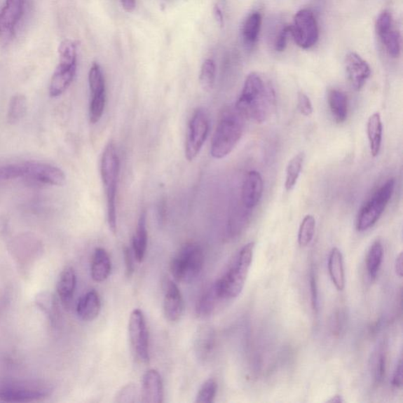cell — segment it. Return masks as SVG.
<instances>
[{"label": "cell", "mask_w": 403, "mask_h": 403, "mask_svg": "<svg viewBox=\"0 0 403 403\" xmlns=\"http://www.w3.org/2000/svg\"><path fill=\"white\" fill-rule=\"evenodd\" d=\"M275 102L276 95L271 83L252 73L247 76L235 107L245 119L261 124L270 117Z\"/></svg>", "instance_id": "6da1fadb"}, {"label": "cell", "mask_w": 403, "mask_h": 403, "mask_svg": "<svg viewBox=\"0 0 403 403\" xmlns=\"http://www.w3.org/2000/svg\"><path fill=\"white\" fill-rule=\"evenodd\" d=\"M245 118L235 107L221 111L211 143V156L221 159L229 155L240 142L245 131Z\"/></svg>", "instance_id": "7a4b0ae2"}, {"label": "cell", "mask_w": 403, "mask_h": 403, "mask_svg": "<svg viewBox=\"0 0 403 403\" xmlns=\"http://www.w3.org/2000/svg\"><path fill=\"white\" fill-rule=\"evenodd\" d=\"M18 179L53 186H63L67 182L65 172L48 163L31 161L0 165V182Z\"/></svg>", "instance_id": "3957f363"}, {"label": "cell", "mask_w": 403, "mask_h": 403, "mask_svg": "<svg viewBox=\"0 0 403 403\" xmlns=\"http://www.w3.org/2000/svg\"><path fill=\"white\" fill-rule=\"evenodd\" d=\"M254 249V242L249 243L243 247L231 267L221 278L214 282L222 300L236 298L244 289L252 264Z\"/></svg>", "instance_id": "277c9868"}, {"label": "cell", "mask_w": 403, "mask_h": 403, "mask_svg": "<svg viewBox=\"0 0 403 403\" xmlns=\"http://www.w3.org/2000/svg\"><path fill=\"white\" fill-rule=\"evenodd\" d=\"M119 170L120 161L116 148L112 142L108 143L102 156L100 172L107 195L109 227L113 233L117 232L116 193Z\"/></svg>", "instance_id": "5b68a950"}, {"label": "cell", "mask_w": 403, "mask_h": 403, "mask_svg": "<svg viewBox=\"0 0 403 403\" xmlns=\"http://www.w3.org/2000/svg\"><path fill=\"white\" fill-rule=\"evenodd\" d=\"M59 64L51 76L49 93L51 97H60L71 86L78 67V44L64 40L59 47Z\"/></svg>", "instance_id": "8992f818"}, {"label": "cell", "mask_w": 403, "mask_h": 403, "mask_svg": "<svg viewBox=\"0 0 403 403\" xmlns=\"http://www.w3.org/2000/svg\"><path fill=\"white\" fill-rule=\"evenodd\" d=\"M204 264L202 247L196 243L184 245L172 259L170 270L178 282L189 284L199 277Z\"/></svg>", "instance_id": "52a82bcc"}, {"label": "cell", "mask_w": 403, "mask_h": 403, "mask_svg": "<svg viewBox=\"0 0 403 403\" xmlns=\"http://www.w3.org/2000/svg\"><path fill=\"white\" fill-rule=\"evenodd\" d=\"M395 186V179H389L372 198L364 205L358 214L356 227L357 231H367L373 227L391 200Z\"/></svg>", "instance_id": "ba28073f"}, {"label": "cell", "mask_w": 403, "mask_h": 403, "mask_svg": "<svg viewBox=\"0 0 403 403\" xmlns=\"http://www.w3.org/2000/svg\"><path fill=\"white\" fill-rule=\"evenodd\" d=\"M53 388L46 383L31 381L0 383V401L29 402L48 397Z\"/></svg>", "instance_id": "9c48e42d"}, {"label": "cell", "mask_w": 403, "mask_h": 403, "mask_svg": "<svg viewBox=\"0 0 403 403\" xmlns=\"http://www.w3.org/2000/svg\"><path fill=\"white\" fill-rule=\"evenodd\" d=\"M25 5V0H5L0 10V47H8L14 40Z\"/></svg>", "instance_id": "30bf717a"}, {"label": "cell", "mask_w": 403, "mask_h": 403, "mask_svg": "<svg viewBox=\"0 0 403 403\" xmlns=\"http://www.w3.org/2000/svg\"><path fill=\"white\" fill-rule=\"evenodd\" d=\"M209 132V120L203 109L199 108L191 117L185 144V157L189 162L199 155Z\"/></svg>", "instance_id": "8fae6325"}, {"label": "cell", "mask_w": 403, "mask_h": 403, "mask_svg": "<svg viewBox=\"0 0 403 403\" xmlns=\"http://www.w3.org/2000/svg\"><path fill=\"white\" fill-rule=\"evenodd\" d=\"M291 34L300 48L309 49L315 46L318 40L319 30L311 11L303 9L296 13L291 25Z\"/></svg>", "instance_id": "7c38bea8"}, {"label": "cell", "mask_w": 403, "mask_h": 403, "mask_svg": "<svg viewBox=\"0 0 403 403\" xmlns=\"http://www.w3.org/2000/svg\"><path fill=\"white\" fill-rule=\"evenodd\" d=\"M89 88L91 92L89 119L97 124L104 114L106 105V86L104 74L98 63L94 62L88 74Z\"/></svg>", "instance_id": "4fadbf2b"}, {"label": "cell", "mask_w": 403, "mask_h": 403, "mask_svg": "<svg viewBox=\"0 0 403 403\" xmlns=\"http://www.w3.org/2000/svg\"><path fill=\"white\" fill-rule=\"evenodd\" d=\"M129 334L134 354L140 362L149 361V336L144 313L134 310L130 317Z\"/></svg>", "instance_id": "5bb4252c"}, {"label": "cell", "mask_w": 403, "mask_h": 403, "mask_svg": "<svg viewBox=\"0 0 403 403\" xmlns=\"http://www.w3.org/2000/svg\"><path fill=\"white\" fill-rule=\"evenodd\" d=\"M163 311L166 319L170 322L179 321L184 311V299L177 285L170 279L163 282Z\"/></svg>", "instance_id": "9a60e30c"}, {"label": "cell", "mask_w": 403, "mask_h": 403, "mask_svg": "<svg viewBox=\"0 0 403 403\" xmlns=\"http://www.w3.org/2000/svg\"><path fill=\"white\" fill-rule=\"evenodd\" d=\"M344 64L351 86L357 91L361 90L371 75L369 64L355 53H350L345 57Z\"/></svg>", "instance_id": "2e32d148"}, {"label": "cell", "mask_w": 403, "mask_h": 403, "mask_svg": "<svg viewBox=\"0 0 403 403\" xmlns=\"http://www.w3.org/2000/svg\"><path fill=\"white\" fill-rule=\"evenodd\" d=\"M142 402L144 403H162L164 398L163 383L161 376L156 369L146 371L143 376Z\"/></svg>", "instance_id": "e0dca14e"}, {"label": "cell", "mask_w": 403, "mask_h": 403, "mask_svg": "<svg viewBox=\"0 0 403 403\" xmlns=\"http://www.w3.org/2000/svg\"><path fill=\"white\" fill-rule=\"evenodd\" d=\"M264 193V181L259 172L250 171L242 188V201L247 209L257 206Z\"/></svg>", "instance_id": "ac0fdd59"}, {"label": "cell", "mask_w": 403, "mask_h": 403, "mask_svg": "<svg viewBox=\"0 0 403 403\" xmlns=\"http://www.w3.org/2000/svg\"><path fill=\"white\" fill-rule=\"evenodd\" d=\"M101 310V300L97 291L91 290L83 296L76 306L78 317L85 322H91L97 318Z\"/></svg>", "instance_id": "d6986e66"}, {"label": "cell", "mask_w": 403, "mask_h": 403, "mask_svg": "<svg viewBox=\"0 0 403 403\" xmlns=\"http://www.w3.org/2000/svg\"><path fill=\"white\" fill-rule=\"evenodd\" d=\"M76 285V276L74 268L67 266L62 271L57 284V292L64 306L71 305Z\"/></svg>", "instance_id": "ffe728a7"}, {"label": "cell", "mask_w": 403, "mask_h": 403, "mask_svg": "<svg viewBox=\"0 0 403 403\" xmlns=\"http://www.w3.org/2000/svg\"><path fill=\"white\" fill-rule=\"evenodd\" d=\"M110 256L102 247L95 249L91 264V276L95 282H104L111 273Z\"/></svg>", "instance_id": "44dd1931"}, {"label": "cell", "mask_w": 403, "mask_h": 403, "mask_svg": "<svg viewBox=\"0 0 403 403\" xmlns=\"http://www.w3.org/2000/svg\"><path fill=\"white\" fill-rule=\"evenodd\" d=\"M328 102L332 117L337 123H343L348 115L346 95L338 89H331L328 94Z\"/></svg>", "instance_id": "7402d4cb"}, {"label": "cell", "mask_w": 403, "mask_h": 403, "mask_svg": "<svg viewBox=\"0 0 403 403\" xmlns=\"http://www.w3.org/2000/svg\"><path fill=\"white\" fill-rule=\"evenodd\" d=\"M383 125L381 114L378 112L371 115L367 123V135L371 155L376 157L379 155L382 144Z\"/></svg>", "instance_id": "603a6c76"}, {"label": "cell", "mask_w": 403, "mask_h": 403, "mask_svg": "<svg viewBox=\"0 0 403 403\" xmlns=\"http://www.w3.org/2000/svg\"><path fill=\"white\" fill-rule=\"evenodd\" d=\"M329 272L332 283L337 290L343 291L345 287V273L343 268V255L338 248L334 247L329 257Z\"/></svg>", "instance_id": "cb8c5ba5"}, {"label": "cell", "mask_w": 403, "mask_h": 403, "mask_svg": "<svg viewBox=\"0 0 403 403\" xmlns=\"http://www.w3.org/2000/svg\"><path fill=\"white\" fill-rule=\"evenodd\" d=\"M148 247V230H146V215L143 212L139 217L137 231L132 239L134 257L138 262L144 259Z\"/></svg>", "instance_id": "d4e9b609"}, {"label": "cell", "mask_w": 403, "mask_h": 403, "mask_svg": "<svg viewBox=\"0 0 403 403\" xmlns=\"http://www.w3.org/2000/svg\"><path fill=\"white\" fill-rule=\"evenodd\" d=\"M221 300L214 283L203 292L201 297L198 300L196 309L198 316L206 317L212 315L217 304Z\"/></svg>", "instance_id": "484cf974"}, {"label": "cell", "mask_w": 403, "mask_h": 403, "mask_svg": "<svg viewBox=\"0 0 403 403\" xmlns=\"http://www.w3.org/2000/svg\"><path fill=\"white\" fill-rule=\"evenodd\" d=\"M214 348V335L208 327L201 329L197 334L195 342L196 354L199 360L206 361L213 353Z\"/></svg>", "instance_id": "4316f807"}, {"label": "cell", "mask_w": 403, "mask_h": 403, "mask_svg": "<svg viewBox=\"0 0 403 403\" xmlns=\"http://www.w3.org/2000/svg\"><path fill=\"white\" fill-rule=\"evenodd\" d=\"M305 153L300 152L294 156L287 165L285 187L287 191L295 188L298 179L303 169Z\"/></svg>", "instance_id": "83f0119b"}, {"label": "cell", "mask_w": 403, "mask_h": 403, "mask_svg": "<svg viewBox=\"0 0 403 403\" xmlns=\"http://www.w3.org/2000/svg\"><path fill=\"white\" fill-rule=\"evenodd\" d=\"M383 257V247L380 240L371 246L367 254V267L371 280H375L378 274Z\"/></svg>", "instance_id": "f1b7e54d"}, {"label": "cell", "mask_w": 403, "mask_h": 403, "mask_svg": "<svg viewBox=\"0 0 403 403\" xmlns=\"http://www.w3.org/2000/svg\"><path fill=\"white\" fill-rule=\"evenodd\" d=\"M28 102L25 95L17 94L10 101L6 118L10 124L18 123L27 112Z\"/></svg>", "instance_id": "f546056e"}, {"label": "cell", "mask_w": 403, "mask_h": 403, "mask_svg": "<svg viewBox=\"0 0 403 403\" xmlns=\"http://www.w3.org/2000/svg\"><path fill=\"white\" fill-rule=\"evenodd\" d=\"M261 24V17L259 13L254 12L247 18L243 27V37L249 46L257 41Z\"/></svg>", "instance_id": "4dcf8cb0"}, {"label": "cell", "mask_w": 403, "mask_h": 403, "mask_svg": "<svg viewBox=\"0 0 403 403\" xmlns=\"http://www.w3.org/2000/svg\"><path fill=\"white\" fill-rule=\"evenodd\" d=\"M380 40L385 46L387 53L390 57H398L401 53V36L398 31L393 28L386 33L379 36Z\"/></svg>", "instance_id": "1f68e13d"}, {"label": "cell", "mask_w": 403, "mask_h": 403, "mask_svg": "<svg viewBox=\"0 0 403 403\" xmlns=\"http://www.w3.org/2000/svg\"><path fill=\"white\" fill-rule=\"evenodd\" d=\"M315 217L310 214L306 215L299 229L298 242L300 247H305L310 244L315 233Z\"/></svg>", "instance_id": "d6a6232c"}, {"label": "cell", "mask_w": 403, "mask_h": 403, "mask_svg": "<svg viewBox=\"0 0 403 403\" xmlns=\"http://www.w3.org/2000/svg\"><path fill=\"white\" fill-rule=\"evenodd\" d=\"M216 78V65L212 60H207L203 63L200 82L205 91H210L214 86Z\"/></svg>", "instance_id": "836d02e7"}, {"label": "cell", "mask_w": 403, "mask_h": 403, "mask_svg": "<svg viewBox=\"0 0 403 403\" xmlns=\"http://www.w3.org/2000/svg\"><path fill=\"white\" fill-rule=\"evenodd\" d=\"M217 392V383L213 378L205 381L196 395V402L211 403L214 401Z\"/></svg>", "instance_id": "e575fe53"}, {"label": "cell", "mask_w": 403, "mask_h": 403, "mask_svg": "<svg viewBox=\"0 0 403 403\" xmlns=\"http://www.w3.org/2000/svg\"><path fill=\"white\" fill-rule=\"evenodd\" d=\"M348 322V315L344 309H338L332 315L330 320V330L332 334L340 336L345 329Z\"/></svg>", "instance_id": "d590c367"}, {"label": "cell", "mask_w": 403, "mask_h": 403, "mask_svg": "<svg viewBox=\"0 0 403 403\" xmlns=\"http://www.w3.org/2000/svg\"><path fill=\"white\" fill-rule=\"evenodd\" d=\"M54 296L49 293H43L41 296H37L36 303L44 312L50 317V319L54 321V317L56 315V304Z\"/></svg>", "instance_id": "8d00e7d4"}, {"label": "cell", "mask_w": 403, "mask_h": 403, "mask_svg": "<svg viewBox=\"0 0 403 403\" xmlns=\"http://www.w3.org/2000/svg\"><path fill=\"white\" fill-rule=\"evenodd\" d=\"M386 353L385 350H380L375 357L374 377L376 383H381L385 378L386 371Z\"/></svg>", "instance_id": "74e56055"}, {"label": "cell", "mask_w": 403, "mask_h": 403, "mask_svg": "<svg viewBox=\"0 0 403 403\" xmlns=\"http://www.w3.org/2000/svg\"><path fill=\"white\" fill-rule=\"evenodd\" d=\"M393 25L392 15L387 11H383L377 18L376 22V30L377 34L381 36L386 33L387 31L391 29Z\"/></svg>", "instance_id": "f35d334b"}, {"label": "cell", "mask_w": 403, "mask_h": 403, "mask_svg": "<svg viewBox=\"0 0 403 403\" xmlns=\"http://www.w3.org/2000/svg\"><path fill=\"white\" fill-rule=\"evenodd\" d=\"M137 397V387L133 383H129L121 388L116 396L118 402H134Z\"/></svg>", "instance_id": "ab89813d"}, {"label": "cell", "mask_w": 403, "mask_h": 403, "mask_svg": "<svg viewBox=\"0 0 403 403\" xmlns=\"http://www.w3.org/2000/svg\"><path fill=\"white\" fill-rule=\"evenodd\" d=\"M298 107L300 113L306 117H309L313 114V108L311 100L304 93H298Z\"/></svg>", "instance_id": "60d3db41"}, {"label": "cell", "mask_w": 403, "mask_h": 403, "mask_svg": "<svg viewBox=\"0 0 403 403\" xmlns=\"http://www.w3.org/2000/svg\"><path fill=\"white\" fill-rule=\"evenodd\" d=\"M291 34V25H286V27L281 29L278 34L276 40H275L274 47L278 51H283L286 48L287 43V37Z\"/></svg>", "instance_id": "b9f144b4"}, {"label": "cell", "mask_w": 403, "mask_h": 403, "mask_svg": "<svg viewBox=\"0 0 403 403\" xmlns=\"http://www.w3.org/2000/svg\"><path fill=\"white\" fill-rule=\"evenodd\" d=\"M310 294H311V302L313 310L315 312L318 310V291H317V278L315 270L312 268L310 275Z\"/></svg>", "instance_id": "7bdbcfd3"}, {"label": "cell", "mask_w": 403, "mask_h": 403, "mask_svg": "<svg viewBox=\"0 0 403 403\" xmlns=\"http://www.w3.org/2000/svg\"><path fill=\"white\" fill-rule=\"evenodd\" d=\"M124 258H125L126 277L131 278L134 273V264L132 259V254L130 248L125 247Z\"/></svg>", "instance_id": "ee69618b"}, {"label": "cell", "mask_w": 403, "mask_h": 403, "mask_svg": "<svg viewBox=\"0 0 403 403\" xmlns=\"http://www.w3.org/2000/svg\"><path fill=\"white\" fill-rule=\"evenodd\" d=\"M392 385L399 388L402 386V361L399 360L395 370L392 379Z\"/></svg>", "instance_id": "f6af8a7d"}, {"label": "cell", "mask_w": 403, "mask_h": 403, "mask_svg": "<svg viewBox=\"0 0 403 403\" xmlns=\"http://www.w3.org/2000/svg\"><path fill=\"white\" fill-rule=\"evenodd\" d=\"M121 3L126 12H132L136 8L137 0H121Z\"/></svg>", "instance_id": "bcb514c9"}, {"label": "cell", "mask_w": 403, "mask_h": 403, "mask_svg": "<svg viewBox=\"0 0 403 403\" xmlns=\"http://www.w3.org/2000/svg\"><path fill=\"white\" fill-rule=\"evenodd\" d=\"M214 16L216 20L220 25V27L224 25V16L222 11L219 5H216L214 9Z\"/></svg>", "instance_id": "7dc6e473"}, {"label": "cell", "mask_w": 403, "mask_h": 403, "mask_svg": "<svg viewBox=\"0 0 403 403\" xmlns=\"http://www.w3.org/2000/svg\"><path fill=\"white\" fill-rule=\"evenodd\" d=\"M395 271L399 278L402 277V253H400L395 260Z\"/></svg>", "instance_id": "c3c4849f"}, {"label": "cell", "mask_w": 403, "mask_h": 403, "mask_svg": "<svg viewBox=\"0 0 403 403\" xmlns=\"http://www.w3.org/2000/svg\"><path fill=\"white\" fill-rule=\"evenodd\" d=\"M328 402L341 403L343 402V399H342L341 395H335L331 399L328 400Z\"/></svg>", "instance_id": "681fc988"}]
</instances>
